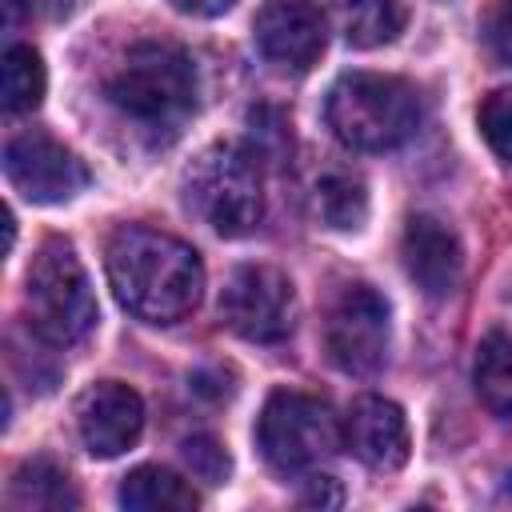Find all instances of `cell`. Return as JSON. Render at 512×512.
Segmentation results:
<instances>
[{"label": "cell", "instance_id": "6da1fadb", "mask_svg": "<svg viewBox=\"0 0 512 512\" xmlns=\"http://www.w3.org/2000/svg\"><path fill=\"white\" fill-rule=\"evenodd\" d=\"M108 284L132 316L148 324H176L200 304L204 264L192 244L128 224L108 240Z\"/></svg>", "mask_w": 512, "mask_h": 512}, {"label": "cell", "instance_id": "7a4b0ae2", "mask_svg": "<svg viewBox=\"0 0 512 512\" xmlns=\"http://www.w3.org/2000/svg\"><path fill=\"white\" fill-rule=\"evenodd\" d=\"M108 104L148 132H176L196 108V64L180 44L144 40L124 52L104 84Z\"/></svg>", "mask_w": 512, "mask_h": 512}, {"label": "cell", "instance_id": "3957f363", "mask_svg": "<svg viewBox=\"0 0 512 512\" xmlns=\"http://www.w3.org/2000/svg\"><path fill=\"white\" fill-rule=\"evenodd\" d=\"M324 120L356 152H388L420 124V96L408 80L384 72H348L328 88Z\"/></svg>", "mask_w": 512, "mask_h": 512}, {"label": "cell", "instance_id": "277c9868", "mask_svg": "<svg viewBox=\"0 0 512 512\" xmlns=\"http://www.w3.org/2000/svg\"><path fill=\"white\" fill-rule=\"evenodd\" d=\"M188 208L220 236H248L264 216V172L240 144L204 148L184 172Z\"/></svg>", "mask_w": 512, "mask_h": 512}, {"label": "cell", "instance_id": "5b68a950", "mask_svg": "<svg viewBox=\"0 0 512 512\" xmlns=\"http://www.w3.org/2000/svg\"><path fill=\"white\" fill-rule=\"evenodd\" d=\"M24 308L28 328L56 348L76 344L96 324V296L68 240H48L32 256L24 280Z\"/></svg>", "mask_w": 512, "mask_h": 512}, {"label": "cell", "instance_id": "8992f818", "mask_svg": "<svg viewBox=\"0 0 512 512\" xmlns=\"http://www.w3.org/2000/svg\"><path fill=\"white\" fill-rule=\"evenodd\" d=\"M340 436L344 428L336 424L332 408L304 392H272L256 420V444L280 476L320 468L336 456Z\"/></svg>", "mask_w": 512, "mask_h": 512}, {"label": "cell", "instance_id": "52a82bcc", "mask_svg": "<svg viewBox=\"0 0 512 512\" xmlns=\"http://www.w3.org/2000/svg\"><path fill=\"white\" fill-rule=\"evenodd\" d=\"M388 300L368 284H348L324 316V348L348 376H376L388 360Z\"/></svg>", "mask_w": 512, "mask_h": 512}, {"label": "cell", "instance_id": "ba28073f", "mask_svg": "<svg viewBox=\"0 0 512 512\" xmlns=\"http://www.w3.org/2000/svg\"><path fill=\"white\" fill-rule=\"evenodd\" d=\"M224 324L252 344H276L296 328V288L280 268L240 264L220 292Z\"/></svg>", "mask_w": 512, "mask_h": 512}, {"label": "cell", "instance_id": "9c48e42d", "mask_svg": "<svg viewBox=\"0 0 512 512\" xmlns=\"http://www.w3.org/2000/svg\"><path fill=\"white\" fill-rule=\"evenodd\" d=\"M8 184L32 204H64L88 184V168L48 132H20L4 148Z\"/></svg>", "mask_w": 512, "mask_h": 512}, {"label": "cell", "instance_id": "30bf717a", "mask_svg": "<svg viewBox=\"0 0 512 512\" xmlns=\"http://www.w3.org/2000/svg\"><path fill=\"white\" fill-rule=\"evenodd\" d=\"M252 32L260 56L280 72H308L328 44V24L312 0H264Z\"/></svg>", "mask_w": 512, "mask_h": 512}, {"label": "cell", "instance_id": "8fae6325", "mask_svg": "<svg viewBox=\"0 0 512 512\" xmlns=\"http://www.w3.org/2000/svg\"><path fill=\"white\" fill-rule=\"evenodd\" d=\"M76 428L92 456L112 460L140 440L144 404L128 384H116V380L92 384L76 404Z\"/></svg>", "mask_w": 512, "mask_h": 512}, {"label": "cell", "instance_id": "7c38bea8", "mask_svg": "<svg viewBox=\"0 0 512 512\" xmlns=\"http://www.w3.org/2000/svg\"><path fill=\"white\" fill-rule=\"evenodd\" d=\"M344 444L352 456L376 472H396L408 460V420L400 404L384 396H360L352 400L344 416Z\"/></svg>", "mask_w": 512, "mask_h": 512}, {"label": "cell", "instance_id": "4fadbf2b", "mask_svg": "<svg viewBox=\"0 0 512 512\" xmlns=\"http://www.w3.org/2000/svg\"><path fill=\"white\" fill-rule=\"evenodd\" d=\"M400 256H404V272L416 280L424 296H448L460 284V268H464L460 240L436 216H412L404 224Z\"/></svg>", "mask_w": 512, "mask_h": 512}, {"label": "cell", "instance_id": "5bb4252c", "mask_svg": "<svg viewBox=\"0 0 512 512\" xmlns=\"http://www.w3.org/2000/svg\"><path fill=\"white\" fill-rule=\"evenodd\" d=\"M120 504L128 512H192L200 508V496L192 484L160 464H140L120 484Z\"/></svg>", "mask_w": 512, "mask_h": 512}, {"label": "cell", "instance_id": "9a60e30c", "mask_svg": "<svg viewBox=\"0 0 512 512\" xmlns=\"http://www.w3.org/2000/svg\"><path fill=\"white\" fill-rule=\"evenodd\" d=\"M8 500H12V508H24V512H64V508L80 504V492L72 488V480L60 464L40 456L12 472Z\"/></svg>", "mask_w": 512, "mask_h": 512}, {"label": "cell", "instance_id": "2e32d148", "mask_svg": "<svg viewBox=\"0 0 512 512\" xmlns=\"http://www.w3.org/2000/svg\"><path fill=\"white\" fill-rule=\"evenodd\" d=\"M332 16L352 48H380L404 32L400 0H332Z\"/></svg>", "mask_w": 512, "mask_h": 512}, {"label": "cell", "instance_id": "e0dca14e", "mask_svg": "<svg viewBox=\"0 0 512 512\" xmlns=\"http://www.w3.org/2000/svg\"><path fill=\"white\" fill-rule=\"evenodd\" d=\"M472 384H476L480 404L492 416H512V340L508 336L492 332L480 340Z\"/></svg>", "mask_w": 512, "mask_h": 512}, {"label": "cell", "instance_id": "ac0fdd59", "mask_svg": "<svg viewBox=\"0 0 512 512\" xmlns=\"http://www.w3.org/2000/svg\"><path fill=\"white\" fill-rule=\"evenodd\" d=\"M44 60L32 44H12L0 60V96H4V112H32L44 100Z\"/></svg>", "mask_w": 512, "mask_h": 512}, {"label": "cell", "instance_id": "d6986e66", "mask_svg": "<svg viewBox=\"0 0 512 512\" xmlns=\"http://www.w3.org/2000/svg\"><path fill=\"white\" fill-rule=\"evenodd\" d=\"M316 208H320V220L336 232H352L364 224L368 216V192L360 180L352 176H324L320 188H316Z\"/></svg>", "mask_w": 512, "mask_h": 512}, {"label": "cell", "instance_id": "ffe728a7", "mask_svg": "<svg viewBox=\"0 0 512 512\" xmlns=\"http://www.w3.org/2000/svg\"><path fill=\"white\" fill-rule=\"evenodd\" d=\"M480 136L488 148L512 164V92H492L480 104Z\"/></svg>", "mask_w": 512, "mask_h": 512}, {"label": "cell", "instance_id": "44dd1931", "mask_svg": "<svg viewBox=\"0 0 512 512\" xmlns=\"http://www.w3.org/2000/svg\"><path fill=\"white\" fill-rule=\"evenodd\" d=\"M180 456H184V464H188V472L196 476V480H204V484H224V476H228V452L220 448V440H212V436H188L184 444H180Z\"/></svg>", "mask_w": 512, "mask_h": 512}, {"label": "cell", "instance_id": "7402d4cb", "mask_svg": "<svg viewBox=\"0 0 512 512\" xmlns=\"http://www.w3.org/2000/svg\"><path fill=\"white\" fill-rule=\"evenodd\" d=\"M484 40L500 64H512V0H496L484 20Z\"/></svg>", "mask_w": 512, "mask_h": 512}, {"label": "cell", "instance_id": "603a6c76", "mask_svg": "<svg viewBox=\"0 0 512 512\" xmlns=\"http://www.w3.org/2000/svg\"><path fill=\"white\" fill-rule=\"evenodd\" d=\"M172 8H180V12H188V16H220V12H228L236 0H168Z\"/></svg>", "mask_w": 512, "mask_h": 512}, {"label": "cell", "instance_id": "cb8c5ba5", "mask_svg": "<svg viewBox=\"0 0 512 512\" xmlns=\"http://www.w3.org/2000/svg\"><path fill=\"white\" fill-rule=\"evenodd\" d=\"M312 480V488L304 492V500L308 504H336L340 500V492H336V480L332 476H308Z\"/></svg>", "mask_w": 512, "mask_h": 512}, {"label": "cell", "instance_id": "d4e9b609", "mask_svg": "<svg viewBox=\"0 0 512 512\" xmlns=\"http://www.w3.org/2000/svg\"><path fill=\"white\" fill-rule=\"evenodd\" d=\"M0 4H4V28L16 32V24L24 20V8H28V4H24V0H0Z\"/></svg>", "mask_w": 512, "mask_h": 512}]
</instances>
